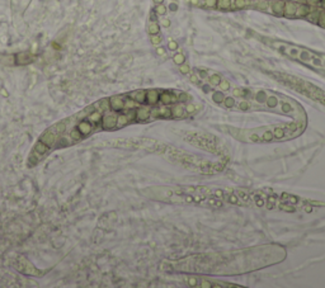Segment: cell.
<instances>
[{"mask_svg": "<svg viewBox=\"0 0 325 288\" xmlns=\"http://www.w3.org/2000/svg\"><path fill=\"white\" fill-rule=\"evenodd\" d=\"M205 3V6L207 8H216V1L217 0H202Z\"/></svg>", "mask_w": 325, "mask_h": 288, "instance_id": "cell-33", "label": "cell"}, {"mask_svg": "<svg viewBox=\"0 0 325 288\" xmlns=\"http://www.w3.org/2000/svg\"><path fill=\"white\" fill-rule=\"evenodd\" d=\"M191 81L192 83H198V79H197L196 75H191Z\"/></svg>", "mask_w": 325, "mask_h": 288, "instance_id": "cell-45", "label": "cell"}, {"mask_svg": "<svg viewBox=\"0 0 325 288\" xmlns=\"http://www.w3.org/2000/svg\"><path fill=\"white\" fill-rule=\"evenodd\" d=\"M168 47H169V50L174 51V50H177V48H178V43H177L175 41L170 40V41H169V43H168Z\"/></svg>", "mask_w": 325, "mask_h": 288, "instance_id": "cell-37", "label": "cell"}, {"mask_svg": "<svg viewBox=\"0 0 325 288\" xmlns=\"http://www.w3.org/2000/svg\"><path fill=\"white\" fill-rule=\"evenodd\" d=\"M128 96H131L133 100H136L138 104H143L146 103V90H135L132 93L127 94Z\"/></svg>", "mask_w": 325, "mask_h": 288, "instance_id": "cell-12", "label": "cell"}, {"mask_svg": "<svg viewBox=\"0 0 325 288\" xmlns=\"http://www.w3.org/2000/svg\"><path fill=\"white\" fill-rule=\"evenodd\" d=\"M280 208L286 211V212H295V208L291 206H287V204H280Z\"/></svg>", "mask_w": 325, "mask_h": 288, "instance_id": "cell-36", "label": "cell"}, {"mask_svg": "<svg viewBox=\"0 0 325 288\" xmlns=\"http://www.w3.org/2000/svg\"><path fill=\"white\" fill-rule=\"evenodd\" d=\"M184 111H185V108L183 107L182 104H177V105H174V107L172 108V117H173V118H180V117H183Z\"/></svg>", "mask_w": 325, "mask_h": 288, "instance_id": "cell-13", "label": "cell"}, {"mask_svg": "<svg viewBox=\"0 0 325 288\" xmlns=\"http://www.w3.org/2000/svg\"><path fill=\"white\" fill-rule=\"evenodd\" d=\"M150 108L147 107H141L136 109V121L140 122H145L150 120Z\"/></svg>", "mask_w": 325, "mask_h": 288, "instance_id": "cell-11", "label": "cell"}, {"mask_svg": "<svg viewBox=\"0 0 325 288\" xmlns=\"http://www.w3.org/2000/svg\"><path fill=\"white\" fill-rule=\"evenodd\" d=\"M109 102V109L115 112H121L125 108V95H115L108 98Z\"/></svg>", "mask_w": 325, "mask_h": 288, "instance_id": "cell-4", "label": "cell"}, {"mask_svg": "<svg viewBox=\"0 0 325 288\" xmlns=\"http://www.w3.org/2000/svg\"><path fill=\"white\" fill-rule=\"evenodd\" d=\"M315 6H310L307 4L302 3V4H297L296 12H295V18H306V15L309 14L310 12L314 10Z\"/></svg>", "mask_w": 325, "mask_h": 288, "instance_id": "cell-7", "label": "cell"}, {"mask_svg": "<svg viewBox=\"0 0 325 288\" xmlns=\"http://www.w3.org/2000/svg\"><path fill=\"white\" fill-rule=\"evenodd\" d=\"M196 111V105L195 104H187V107H185V112L187 113H193Z\"/></svg>", "mask_w": 325, "mask_h": 288, "instance_id": "cell-38", "label": "cell"}, {"mask_svg": "<svg viewBox=\"0 0 325 288\" xmlns=\"http://www.w3.org/2000/svg\"><path fill=\"white\" fill-rule=\"evenodd\" d=\"M223 103H225L226 108H233L235 105V99L233 98V96H226V98L223 99Z\"/></svg>", "mask_w": 325, "mask_h": 288, "instance_id": "cell-28", "label": "cell"}, {"mask_svg": "<svg viewBox=\"0 0 325 288\" xmlns=\"http://www.w3.org/2000/svg\"><path fill=\"white\" fill-rule=\"evenodd\" d=\"M208 81L211 85H218L221 81V76L220 75H217V74H213V75H211V78L208 79Z\"/></svg>", "mask_w": 325, "mask_h": 288, "instance_id": "cell-24", "label": "cell"}, {"mask_svg": "<svg viewBox=\"0 0 325 288\" xmlns=\"http://www.w3.org/2000/svg\"><path fill=\"white\" fill-rule=\"evenodd\" d=\"M218 88H220L222 91L229 90V88H230V83L227 81V80H221L220 84H218Z\"/></svg>", "mask_w": 325, "mask_h": 288, "instance_id": "cell-30", "label": "cell"}, {"mask_svg": "<svg viewBox=\"0 0 325 288\" xmlns=\"http://www.w3.org/2000/svg\"><path fill=\"white\" fill-rule=\"evenodd\" d=\"M267 98H268V94L265 91H263V90L258 91V93H257V95H255V100L259 102V103H265Z\"/></svg>", "mask_w": 325, "mask_h": 288, "instance_id": "cell-21", "label": "cell"}, {"mask_svg": "<svg viewBox=\"0 0 325 288\" xmlns=\"http://www.w3.org/2000/svg\"><path fill=\"white\" fill-rule=\"evenodd\" d=\"M155 13L158 15H164L166 13V6L163 5V4H156V8H155Z\"/></svg>", "mask_w": 325, "mask_h": 288, "instance_id": "cell-25", "label": "cell"}, {"mask_svg": "<svg viewBox=\"0 0 325 288\" xmlns=\"http://www.w3.org/2000/svg\"><path fill=\"white\" fill-rule=\"evenodd\" d=\"M150 41H151V43H153V45L158 46V45L161 43V37H160L159 35H151Z\"/></svg>", "mask_w": 325, "mask_h": 288, "instance_id": "cell-29", "label": "cell"}, {"mask_svg": "<svg viewBox=\"0 0 325 288\" xmlns=\"http://www.w3.org/2000/svg\"><path fill=\"white\" fill-rule=\"evenodd\" d=\"M208 204L215 206V207H220L221 206V202H218L216 199H208Z\"/></svg>", "mask_w": 325, "mask_h": 288, "instance_id": "cell-39", "label": "cell"}, {"mask_svg": "<svg viewBox=\"0 0 325 288\" xmlns=\"http://www.w3.org/2000/svg\"><path fill=\"white\" fill-rule=\"evenodd\" d=\"M296 8H297V3L292 1V0H287V1H285L283 17H286V18H295Z\"/></svg>", "mask_w": 325, "mask_h": 288, "instance_id": "cell-8", "label": "cell"}, {"mask_svg": "<svg viewBox=\"0 0 325 288\" xmlns=\"http://www.w3.org/2000/svg\"><path fill=\"white\" fill-rule=\"evenodd\" d=\"M138 105L136 100H133L131 96L125 95V108L123 109H135Z\"/></svg>", "mask_w": 325, "mask_h": 288, "instance_id": "cell-15", "label": "cell"}, {"mask_svg": "<svg viewBox=\"0 0 325 288\" xmlns=\"http://www.w3.org/2000/svg\"><path fill=\"white\" fill-rule=\"evenodd\" d=\"M179 71L182 74H189L191 73V67H189L187 63H182V65H179Z\"/></svg>", "mask_w": 325, "mask_h": 288, "instance_id": "cell-31", "label": "cell"}, {"mask_svg": "<svg viewBox=\"0 0 325 288\" xmlns=\"http://www.w3.org/2000/svg\"><path fill=\"white\" fill-rule=\"evenodd\" d=\"M173 61H174L177 65H182V63H184V61H185V57H184V55L183 53H177V55H174V57H173Z\"/></svg>", "mask_w": 325, "mask_h": 288, "instance_id": "cell-23", "label": "cell"}, {"mask_svg": "<svg viewBox=\"0 0 325 288\" xmlns=\"http://www.w3.org/2000/svg\"><path fill=\"white\" fill-rule=\"evenodd\" d=\"M321 0H305V4H307V5H310V6H319V4Z\"/></svg>", "mask_w": 325, "mask_h": 288, "instance_id": "cell-35", "label": "cell"}, {"mask_svg": "<svg viewBox=\"0 0 325 288\" xmlns=\"http://www.w3.org/2000/svg\"><path fill=\"white\" fill-rule=\"evenodd\" d=\"M319 6L321 8V9H324L325 10V0H321V1H320V4H319Z\"/></svg>", "mask_w": 325, "mask_h": 288, "instance_id": "cell-46", "label": "cell"}, {"mask_svg": "<svg viewBox=\"0 0 325 288\" xmlns=\"http://www.w3.org/2000/svg\"><path fill=\"white\" fill-rule=\"evenodd\" d=\"M159 91L156 89H150V90H146V103L149 105H155L158 104L159 102Z\"/></svg>", "mask_w": 325, "mask_h": 288, "instance_id": "cell-10", "label": "cell"}, {"mask_svg": "<svg viewBox=\"0 0 325 288\" xmlns=\"http://www.w3.org/2000/svg\"><path fill=\"white\" fill-rule=\"evenodd\" d=\"M265 103H267V105L269 108H276V107H278V104H280V100H278L277 96H274V95H268Z\"/></svg>", "mask_w": 325, "mask_h": 288, "instance_id": "cell-19", "label": "cell"}, {"mask_svg": "<svg viewBox=\"0 0 325 288\" xmlns=\"http://www.w3.org/2000/svg\"><path fill=\"white\" fill-rule=\"evenodd\" d=\"M280 105V104H278ZM280 108H281V112L282 113H286V114H293V107L291 105V102H282L281 105H280Z\"/></svg>", "mask_w": 325, "mask_h": 288, "instance_id": "cell-14", "label": "cell"}, {"mask_svg": "<svg viewBox=\"0 0 325 288\" xmlns=\"http://www.w3.org/2000/svg\"><path fill=\"white\" fill-rule=\"evenodd\" d=\"M161 25H163V27H165V28H168L170 25V20L166 19V18H163L161 19Z\"/></svg>", "mask_w": 325, "mask_h": 288, "instance_id": "cell-40", "label": "cell"}, {"mask_svg": "<svg viewBox=\"0 0 325 288\" xmlns=\"http://www.w3.org/2000/svg\"><path fill=\"white\" fill-rule=\"evenodd\" d=\"M76 128L79 130V132L81 133V136H83V137H86L88 135H90V133L93 132V130H95V126L93 125L89 120L84 118V120H81V121H79V122H78Z\"/></svg>", "mask_w": 325, "mask_h": 288, "instance_id": "cell-5", "label": "cell"}, {"mask_svg": "<svg viewBox=\"0 0 325 288\" xmlns=\"http://www.w3.org/2000/svg\"><path fill=\"white\" fill-rule=\"evenodd\" d=\"M305 211H306V212H311V207H310V208H309V207H305Z\"/></svg>", "mask_w": 325, "mask_h": 288, "instance_id": "cell-50", "label": "cell"}, {"mask_svg": "<svg viewBox=\"0 0 325 288\" xmlns=\"http://www.w3.org/2000/svg\"><path fill=\"white\" fill-rule=\"evenodd\" d=\"M318 24L320 25V27L325 28V10H324V9H321V10H320V13H319Z\"/></svg>", "mask_w": 325, "mask_h": 288, "instance_id": "cell-26", "label": "cell"}, {"mask_svg": "<svg viewBox=\"0 0 325 288\" xmlns=\"http://www.w3.org/2000/svg\"><path fill=\"white\" fill-rule=\"evenodd\" d=\"M236 107H238V109H240V111H249L251 107V104H250V102L249 100H245V99H243V100H240L238 104H236Z\"/></svg>", "mask_w": 325, "mask_h": 288, "instance_id": "cell-20", "label": "cell"}, {"mask_svg": "<svg viewBox=\"0 0 325 288\" xmlns=\"http://www.w3.org/2000/svg\"><path fill=\"white\" fill-rule=\"evenodd\" d=\"M229 202L233 203V204H241V202H240L239 197L235 196V194H231V196H229Z\"/></svg>", "mask_w": 325, "mask_h": 288, "instance_id": "cell-32", "label": "cell"}, {"mask_svg": "<svg viewBox=\"0 0 325 288\" xmlns=\"http://www.w3.org/2000/svg\"><path fill=\"white\" fill-rule=\"evenodd\" d=\"M189 98H191V96H189L187 93H178V100H180V102H187Z\"/></svg>", "mask_w": 325, "mask_h": 288, "instance_id": "cell-34", "label": "cell"}, {"mask_svg": "<svg viewBox=\"0 0 325 288\" xmlns=\"http://www.w3.org/2000/svg\"><path fill=\"white\" fill-rule=\"evenodd\" d=\"M15 268L19 273L26 274V276H33V277H41L42 273L40 269H37L31 261H28L24 256L18 258V260L15 261Z\"/></svg>", "mask_w": 325, "mask_h": 288, "instance_id": "cell-2", "label": "cell"}, {"mask_svg": "<svg viewBox=\"0 0 325 288\" xmlns=\"http://www.w3.org/2000/svg\"><path fill=\"white\" fill-rule=\"evenodd\" d=\"M169 9H170L172 12H175L177 9H178V5H177V4H174V3H173V4H170V5H169Z\"/></svg>", "mask_w": 325, "mask_h": 288, "instance_id": "cell-44", "label": "cell"}, {"mask_svg": "<svg viewBox=\"0 0 325 288\" xmlns=\"http://www.w3.org/2000/svg\"><path fill=\"white\" fill-rule=\"evenodd\" d=\"M248 0H231V8H234V9H243V8L248 6Z\"/></svg>", "mask_w": 325, "mask_h": 288, "instance_id": "cell-17", "label": "cell"}, {"mask_svg": "<svg viewBox=\"0 0 325 288\" xmlns=\"http://www.w3.org/2000/svg\"><path fill=\"white\" fill-rule=\"evenodd\" d=\"M203 90H205L206 93H208V91H210V86H203Z\"/></svg>", "mask_w": 325, "mask_h": 288, "instance_id": "cell-49", "label": "cell"}, {"mask_svg": "<svg viewBox=\"0 0 325 288\" xmlns=\"http://www.w3.org/2000/svg\"><path fill=\"white\" fill-rule=\"evenodd\" d=\"M156 52H158V55H160V56H164V55H165V50H164L163 47H159L158 50H156Z\"/></svg>", "mask_w": 325, "mask_h": 288, "instance_id": "cell-42", "label": "cell"}, {"mask_svg": "<svg viewBox=\"0 0 325 288\" xmlns=\"http://www.w3.org/2000/svg\"><path fill=\"white\" fill-rule=\"evenodd\" d=\"M216 8L220 10H229L231 8V0H217Z\"/></svg>", "mask_w": 325, "mask_h": 288, "instance_id": "cell-16", "label": "cell"}, {"mask_svg": "<svg viewBox=\"0 0 325 288\" xmlns=\"http://www.w3.org/2000/svg\"><path fill=\"white\" fill-rule=\"evenodd\" d=\"M287 197H288V199H291L290 202L292 203V204H295V203H297V201H298L297 198H296V197H293V196H287Z\"/></svg>", "mask_w": 325, "mask_h": 288, "instance_id": "cell-43", "label": "cell"}, {"mask_svg": "<svg viewBox=\"0 0 325 288\" xmlns=\"http://www.w3.org/2000/svg\"><path fill=\"white\" fill-rule=\"evenodd\" d=\"M156 13H155V10L154 12H151V14H150V22H156Z\"/></svg>", "mask_w": 325, "mask_h": 288, "instance_id": "cell-41", "label": "cell"}, {"mask_svg": "<svg viewBox=\"0 0 325 288\" xmlns=\"http://www.w3.org/2000/svg\"><path fill=\"white\" fill-rule=\"evenodd\" d=\"M48 150H51L47 145H45L43 142H41L38 140V142L33 146V149L29 154V158H28V166H35V165L38 164L42 158L47 154Z\"/></svg>", "mask_w": 325, "mask_h": 288, "instance_id": "cell-1", "label": "cell"}, {"mask_svg": "<svg viewBox=\"0 0 325 288\" xmlns=\"http://www.w3.org/2000/svg\"><path fill=\"white\" fill-rule=\"evenodd\" d=\"M159 31H160V27H159V24L158 22H150L149 24V27H147V32H149V35H159Z\"/></svg>", "mask_w": 325, "mask_h": 288, "instance_id": "cell-18", "label": "cell"}, {"mask_svg": "<svg viewBox=\"0 0 325 288\" xmlns=\"http://www.w3.org/2000/svg\"><path fill=\"white\" fill-rule=\"evenodd\" d=\"M163 1H164V0H154L155 4H163Z\"/></svg>", "mask_w": 325, "mask_h": 288, "instance_id": "cell-48", "label": "cell"}, {"mask_svg": "<svg viewBox=\"0 0 325 288\" xmlns=\"http://www.w3.org/2000/svg\"><path fill=\"white\" fill-rule=\"evenodd\" d=\"M117 126V114L115 113V111H105L102 116V120H100V127L102 130H107V131H111V130H115Z\"/></svg>", "mask_w": 325, "mask_h": 288, "instance_id": "cell-3", "label": "cell"}, {"mask_svg": "<svg viewBox=\"0 0 325 288\" xmlns=\"http://www.w3.org/2000/svg\"><path fill=\"white\" fill-rule=\"evenodd\" d=\"M285 1L283 0H273L269 4V12H272L276 15H283Z\"/></svg>", "mask_w": 325, "mask_h": 288, "instance_id": "cell-9", "label": "cell"}, {"mask_svg": "<svg viewBox=\"0 0 325 288\" xmlns=\"http://www.w3.org/2000/svg\"><path fill=\"white\" fill-rule=\"evenodd\" d=\"M159 100L164 105H170V104L178 102V95L172 91H163L159 96Z\"/></svg>", "mask_w": 325, "mask_h": 288, "instance_id": "cell-6", "label": "cell"}, {"mask_svg": "<svg viewBox=\"0 0 325 288\" xmlns=\"http://www.w3.org/2000/svg\"><path fill=\"white\" fill-rule=\"evenodd\" d=\"M212 99H213V102L215 103H222L223 102V99H225V96L222 95V93L221 91H215L213 94H212Z\"/></svg>", "mask_w": 325, "mask_h": 288, "instance_id": "cell-22", "label": "cell"}, {"mask_svg": "<svg viewBox=\"0 0 325 288\" xmlns=\"http://www.w3.org/2000/svg\"><path fill=\"white\" fill-rule=\"evenodd\" d=\"M236 196L239 197L240 201H245L246 203L250 202V198H249V196H248L245 192H243V190H238V192H236Z\"/></svg>", "mask_w": 325, "mask_h": 288, "instance_id": "cell-27", "label": "cell"}, {"mask_svg": "<svg viewBox=\"0 0 325 288\" xmlns=\"http://www.w3.org/2000/svg\"><path fill=\"white\" fill-rule=\"evenodd\" d=\"M215 194H216L217 197H222V190H216V192H215Z\"/></svg>", "mask_w": 325, "mask_h": 288, "instance_id": "cell-47", "label": "cell"}]
</instances>
